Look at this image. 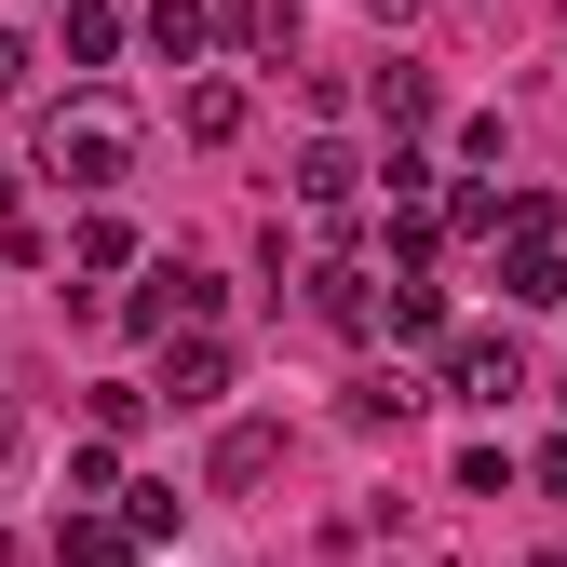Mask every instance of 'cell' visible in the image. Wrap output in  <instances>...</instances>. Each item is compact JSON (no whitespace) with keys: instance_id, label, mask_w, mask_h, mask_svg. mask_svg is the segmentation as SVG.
<instances>
[{"instance_id":"obj_1","label":"cell","mask_w":567,"mask_h":567,"mask_svg":"<svg viewBox=\"0 0 567 567\" xmlns=\"http://www.w3.org/2000/svg\"><path fill=\"white\" fill-rule=\"evenodd\" d=\"M41 176H68V189H122V176H135V109H122V95H68V109H41Z\"/></svg>"},{"instance_id":"obj_2","label":"cell","mask_w":567,"mask_h":567,"mask_svg":"<svg viewBox=\"0 0 567 567\" xmlns=\"http://www.w3.org/2000/svg\"><path fill=\"white\" fill-rule=\"evenodd\" d=\"M514 392H527V351H514V338H486V324H473V338H446V405L501 419Z\"/></svg>"},{"instance_id":"obj_3","label":"cell","mask_w":567,"mask_h":567,"mask_svg":"<svg viewBox=\"0 0 567 567\" xmlns=\"http://www.w3.org/2000/svg\"><path fill=\"white\" fill-rule=\"evenodd\" d=\"M298 284H311V324H338V338H365V324H379V270H351V257H311Z\"/></svg>"},{"instance_id":"obj_4","label":"cell","mask_w":567,"mask_h":567,"mask_svg":"<svg viewBox=\"0 0 567 567\" xmlns=\"http://www.w3.org/2000/svg\"><path fill=\"white\" fill-rule=\"evenodd\" d=\"M163 405H230V338H163Z\"/></svg>"},{"instance_id":"obj_5","label":"cell","mask_w":567,"mask_h":567,"mask_svg":"<svg viewBox=\"0 0 567 567\" xmlns=\"http://www.w3.org/2000/svg\"><path fill=\"white\" fill-rule=\"evenodd\" d=\"M203 473H217L230 501H244V486H270V473H284V419H230V433H217V460H203Z\"/></svg>"},{"instance_id":"obj_6","label":"cell","mask_w":567,"mask_h":567,"mask_svg":"<svg viewBox=\"0 0 567 567\" xmlns=\"http://www.w3.org/2000/svg\"><path fill=\"white\" fill-rule=\"evenodd\" d=\"M351 189H365V163H351L338 135H311V150H298V203H311V217L338 230V217H351Z\"/></svg>"},{"instance_id":"obj_7","label":"cell","mask_w":567,"mask_h":567,"mask_svg":"<svg viewBox=\"0 0 567 567\" xmlns=\"http://www.w3.org/2000/svg\"><path fill=\"white\" fill-rule=\"evenodd\" d=\"M135 554H150V540H135L122 514H68L54 527V567H135Z\"/></svg>"},{"instance_id":"obj_8","label":"cell","mask_w":567,"mask_h":567,"mask_svg":"<svg viewBox=\"0 0 567 567\" xmlns=\"http://www.w3.org/2000/svg\"><path fill=\"white\" fill-rule=\"evenodd\" d=\"M365 109L392 122V150H405V135H419V122H433V68H405V54H392V68H379V82H365Z\"/></svg>"},{"instance_id":"obj_9","label":"cell","mask_w":567,"mask_h":567,"mask_svg":"<svg viewBox=\"0 0 567 567\" xmlns=\"http://www.w3.org/2000/svg\"><path fill=\"white\" fill-rule=\"evenodd\" d=\"M379 324H392V338H446V284H433V270H392Z\"/></svg>"},{"instance_id":"obj_10","label":"cell","mask_w":567,"mask_h":567,"mask_svg":"<svg viewBox=\"0 0 567 567\" xmlns=\"http://www.w3.org/2000/svg\"><path fill=\"white\" fill-rule=\"evenodd\" d=\"M338 405H351V433H405V419H419V392H405L392 365H365V379H351Z\"/></svg>"},{"instance_id":"obj_11","label":"cell","mask_w":567,"mask_h":567,"mask_svg":"<svg viewBox=\"0 0 567 567\" xmlns=\"http://www.w3.org/2000/svg\"><path fill=\"white\" fill-rule=\"evenodd\" d=\"M244 54H298V0H230V14H217Z\"/></svg>"},{"instance_id":"obj_12","label":"cell","mask_w":567,"mask_h":567,"mask_svg":"<svg viewBox=\"0 0 567 567\" xmlns=\"http://www.w3.org/2000/svg\"><path fill=\"white\" fill-rule=\"evenodd\" d=\"M176 122L203 135V150H230V135H244V82H189V95H176Z\"/></svg>"},{"instance_id":"obj_13","label":"cell","mask_w":567,"mask_h":567,"mask_svg":"<svg viewBox=\"0 0 567 567\" xmlns=\"http://www.w3.org/2000/svg\"><path fill=\"white\" fill-rule=\"evenodd\" d=\"M203 41H217V14H203V0H150V54H163V68H189Z\"/></svg>"},{"instance_id":"obj_14","label":"cell","mask_w":567,"mask_h":567,"mask_svg":"<svg viewBox=\"0 0 567 567\" xmlns=\"http://www.w3.org/2000/svg\"><path fill=\"white\" fill-rule=\"evenodd\" d=\"M122 54V0H68V68H109Z\"/></svg>"},{"instance_id":"obj_15","label":"cell","mask_w":567,"mask_h":567,"mask_svg":"<svg viewBox=\"0 0 567 567\" xmlns=\"http://www.w3.org/2000/svg\"><path fill=\"white\" fill-rule=\"evenodd\" d=\"M68 501H122V446H109V433L68 446Z\"/></svg>"},{"instance_id":"obj_16","label":"cell","mask_w":567,"mask_h":567,"mask_svg":"<svg viewBox=\"0 0 567 567\" xmlns=\"http://www.w3.org/2000/svg\"><path fill=\"white\" fill-rule=\"evenodd\" d=\"M68 257H82V270H135V230H122V217H82V230H68Z\"/></svg>"},{"instance_id":"obj_17","label":"cell","mask_w":567,"mask_h":567,"mask_svg":"<svg viewBox=\"0 0 567 567\" xmlns=\"http://www.w3.org/2000/svg\"><path fill=\"white\" fill-rule=\"evenodd\" d=\"M379 189L405 203V217H433V150H392V163H379Z\"/></svg>"},{"instance_id":"obj_18","label":"cell","mask_w":567,"mask_h":567,"mask_svg":"<svg viewBox=\"0 0 567 567\" xmlns=\"http://www.w3.org/2000/svg\"><path fill=\"white\" fill-rule=\"evenodd\" d=\"M501 217H514L501 189H460V203H446V230H460V244H501Z\"/></svg>"},{"instance_id":"obj_19","label":"cell","mask_w":567,"mask_h":567,"mask_svg":"<svg viewBox=\"0 0 567 567\" xmlns=\"http://www.w3.org/2000/svg\"><path fill=\"white\" fill-rule=\"evenodd\" d=\"M122 527L135 540H176V486H122Z\"/></svg>"},{"instance_id":"obj_20","label":"cell","mask_w":567,"mask_h":567,"mask_svg":"<svg viewBox=\"0 0 567 567\" xmlns=\"http://www.w3.org/2000/svg\"><path fill=\"white\" fill-rule=\"evenodd\" d=\"M28 82H41V41H28V28H0V109H14Z\"/></svg>"},{"instance_id":"obj_21","label":"cell","mask_w":567,"mask_h":567,"mask_svg":"<svg viewBox=\"0 0 567 567\" xmlns=\"http://www.w3.org/2000/svg\"><path fill=\"white\" fill-rule=\"evenodd\" d=\"M527 473H540V486H554V501H567V433H554V446H540V460H527Z\"/></svg>"},{"instance_id":"obj_22","label":"cell","mask_w":567,"mask_h":567,"mask_svg":"<svg viewBox=\"0 0 567 567\" xmlns=\"http://www.w3.org/2000/svg\"><path fill=\"white\" fill-rule=\"evenodd\" d=\"M365 14H379V28H405V14H419V0H365Z\"/></svg>"},{"instance_id":"obj_23","label":"cell","mask_w":567,"mask_h":567,"mask_svg":"<svg viewBox=\"0 0 567 567\" xmlns=\"http://www.w3.org/2000/svg\"><path fill=\"white\" fill-rule=\"evenodd\" d=\"M0 460H14V405H0Z\"/></svg>"},{"instance_id":"obj_24","label":"cell","mask_w":567,"mask_h":567,"mask_svg":"<svg viewBox=\"0 0 567 567\" xmlns=\"http://www.w3.org/2000/svg\"><path fill=\"white\" fill-rule=\"evenodd\" d=\"M527 567H567V554H527Z\"/></svg>"}]
</instances>
